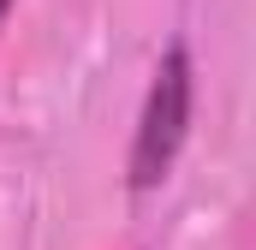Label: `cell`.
Returning <instances> with one entry per match:
<instances>
[{"label":"cell","instance_id":"2","mask_svg":"<svg viewBox=\"0 0 256 250\" xmlns=\"http://www.w3.org/2000/svg\"><path fill=\"white\" fill-rule=\"evenodd\" d=\"M6 12H12V0H0V18H6Z\"/></svg>","mask_w":256,"mask_h":250},{"label":"cell","instance_id":"1","mask_svg":"<svg viewBox=\"0 0 256 250\" xmlns=\"http://www.w3.org/2000/svg\"><path fill=\"white\" fill-rule=\"evenodd\" d=\"M185 125H191V54L173 42L155 66L149 102H143V120H137V143H131V185L137 190L167 179V167L185 143Z\"/></svg>","mask_w":256,"mask_h":250}]
</instances>
